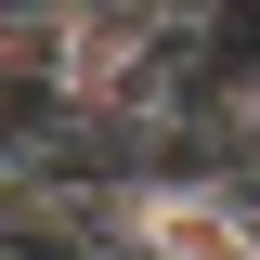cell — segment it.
Segmentation results:
<instances>
[{
    "label": "cell",
    "instance_id": "obj_2",
    "mask_svg": "<svg viewBox=\"0 0 260 260\" xmlns=\"http://www.w3.org/2000/svg\"><path fill=\"white\" fill-rule=\"evenodd\" d=\"M156 13H169V26H221V0H156Z\"/></svg>",
    "mask_w": 260,
    "mask_h": 260
},
{
    "label": "cell",
    "instance_id": "obj_1",
    "mask_svg": "<svg viewBox=\"0 0 260 260\" xmlns=\"http://www.w3.org/2000/svg\"><path fill=\"white\" fill-rule=\"evenodd\" d=\"M130 260H260V182L247 169H143L117 182Z\"/></svg>",
    "mask_w": 260,
    "mask_h": 260
}]
</instances>
